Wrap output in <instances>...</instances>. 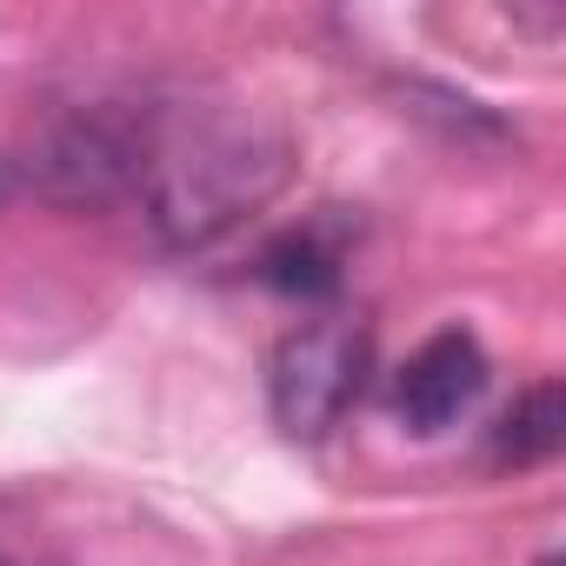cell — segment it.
<instances>
[{"mask_svg":"<svg viewBox=\"0 0 566 566\" xmlns=\"http://www.w3.org/2000/svg\"><path fill=\"white\" fill-rule=\"evenodd\" d=\"M340 266H347V247L327 233V227H294V233H280L266 253H260V280L280 294H294V301H327L340 287Z\"/></svg>","mask_w":566,"mask_h":566,"instance_id":"cell-5","label":"cell"},{"mask_svg":"<svg viewBox=\"0 0 566 566\" xmlns=\"http://www.w3.org/2000/svg\"><path fill=\"white\" fill-rule=\"evenodd\" d=\"M280 180H287V147L280 140H266L240 120H207V127L154 140V160H147L140 187H147L154 227L174 247H207L240 213L273 200Z\"/></svg>","mask_w":566,"mask_h":566,"instance_id":"cell-1","label":"cell"},{"mask_svg":"<svg viewBox=\"0 0 566 566\" xmlns=\"http://www.w3.org/2000/svg\"><path fill=\"white\" fill-rule=\"evenodd\" d=\"M486 347L467 334V327H440L433 340H420L413 354H407V367L394 374V413H400V427L407 433H420V440H433V433H447L453 420H467L473 413V400L486 394Z\"/></svg>","mask_w":566,"mask_h":566,"instance_id":"cell-4","label":"cell"},{"mask_svg":"<svg viewBox=\"0 0 566 566\" xmlns=\"http://www.w3.org/2000/svg\"><path fill=\"white\" fill-rule=\"evenodd\" d=\"M0 566H48V559H14V553H0Z\"/></svg>","mask_w":566,"mask_h":566,"instance_id":"cell-7","label":"cell"},{"mask_svg":"<svg viewBox=\"0 0 566 566\" xmlns=\"http://www.w3.org/2000/svg\"><path fill=\"white\" fill-rule=\"evenodd\" d=\"M559 440H566V394H559V380H539L493 427V460L500 467H539L559 453Z\"/></svg>","mask_w":566,"mask_h":566,"instance_id":"cell-6","label":"cell"},{"mask_svg":"<svg viewBox=\"0 0 566 566\" xmlns=\"http://www.w3.org/2000/svg\"><path fill=\"white\" fill-rule=\"evenodd\" d=\"M154 140L160 134L147 114L134 120L120 107H81L28 147V180L61 207H107L147 180Z\"/></svg>","mask_w":566,"mask_h":566,"instance_id":"cell-3","label":"cell"},{"mask_svg":"<svg viewBox=\"0 0 566 566\" xmlns=\"http://www.w3.org/2000/svg\"><path fill=\"white\" fill-rule=\"evenodd\" d=\"M367 354H374V340L347 314H321V321H301L294 334H280V347L266 360V400H273L280 433L287 440L334 433L340 413L367 387Z\"/></svg>","mask_w":566,"mask_h":566,"instance_id":"cell-2","label":"cell"}]
</instances>
